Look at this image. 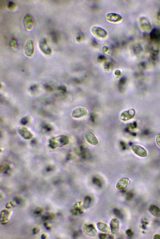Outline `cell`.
<instances>
[{
    "mask_svg": "<svg viewBox=\"0 0 160 239\" xmlns=\"http://www.w3.org/2000/svg\"><path fill=\"white\" fill-rule=\"evenodd\" d=\"M34 23L31 16L29 14H27L23 20V24L25 29L28 31L31 30L34 26Z\"/></svg>",
    "mask_w": 160,
    "mask_h": 239,
    "instance_id": "cell-1",
    "label": "cell"
},
{
    "mask_svg": "<svg viewBox=\"0 0 160 239\" xmlns=\"http://www.w3.org/2000/svg\"><path fill=\"white\" fill-rule=\"evenodd\" d=\"M84 137L86 141L90 145L96 146L98 144L99 140L98 139L92 132H86L84 134Z\"/></svg>",
    "mask_w": 160,
    "mask_h": 239,
    "instance_id": "cell-2",
    "label": "cell"
},
{
    "mask_svg": "<svg viewBox=\"0 0 160 239\" xmlns=\"http://www.w3.org/2000/svg\"><path fill=\"white\" fill-rule=\"evenodd\" d=\"M39 45L41 50L46 55H50L51 54V49L45 38L40 41Z\"/></svg>",
    "mask_w": 160,
    "mask_h": 239,
    "instance_id": "cell-3",
    "label": "cell"
},
{
    "mask_svg": "<svg viewBox=\"0 0 160 239\" xmlns=\"http://www.w3.org/2000/svg\"><path fill=\"white\" fill-rule=\"evenodd\" d=\"M91 32L94 35L100 38H104L107 36L106 31L104 29L99 27H93L91 29Z\"/></svg>",
    "mask_w": 160,
    "mask_h": 239,
    "instance_id": "cell-4",
    "label": "cell"
},
{
    "mask_svg": "<svg viewBox=\"0 0 160 239\" xmlns=\"http://www.w3.org/2000/svg\"><path fill=\"white\" fill-rule=\"evenodd\" d=\"M132 149L136 155L140 157H145L147 155V152L146 150L139 145L133 146L132 147Z\"/></svg>",
    "mask_w": 160,
    "mask_h": 239,
    "instance_id": "cell-5",
    "label": "cell"
},
{
    "mask_svg": "<svg viewBox=\"0 0 160 239\" xmlns=\"http://www.w3.org/2000/svg\"><path fill=\"white\" fill-rule=\"evenodd\" d=\"M131 183L130 179L127 178H124L120 179L116 185L117 189L119 191L124 190Z\"/></svg>",
    "mask_w": 160,
    "mask_h": 239,
    "instance_id": "cell-6",
    "label": "cell"
},
{
    "mask_svg": "<svg viewBox=\"0 0 160 239\" xmlns=\"http://www.w3.org/2000/svg\"><path fill=\"white\" fill-rule=\"evenodd\" d=\"M83 230L87 234L91 236H95L97 234V231L93 224H85L83 227Z\"/></svg>",
    "mask_w": 160,
    "mask_h": 239,
    "instance_id": "cell-7",
    "label": "cell"
},
{
    "mask_svg": "<svg viewBox=\"0 0 160 239\" xmlns=\"http://www.w3.org/2000/svg\"><path fill=\"white\" fill-rule=\"evenodd\" d=\"M34 51V46L33 41L29 40L26 42L24 48V52L26 55L28 57H31Z\"/></svg>",
    "mask_w": 160,
    "mask_h": 239,
    "instance_id": "cell-8",
    "label": "cell"
},
{
    "mask_svg": "<svg viewBox=\"0 0 160 239\" xmlns=\"http://www.w3.org/2000/svg\"><path fill=\"white\" fill-rule=\"evenodd\" d=\"M88 114V112L86 109L79 108L73 111L72 115L74 118H79L87 115Z\"/></svg>",
    "mask_w": 160,
    "mask_h": 239,
    "instance_id": "cell-9",
    "label": "cell"
},
{
    "mask_svg": "<svg viewBox=\"0 0 160 239\" xmlns=\"http://www.w3.org/2000/svg\"><path fill=\"white\" fill-rule=\"evenodd\" d=\"M135 115V111L133 109H130L122 113L120 115L122 120L126 121L132 119Z\"/></svg>",
    "mask_w": 160,
    "mask_h": 239,
    "instance_id": "cell-10",
    "label": "cell"
},
{
    "mask_svg": "<svg viewBox=\"0 0 160 239\" xmlns=\"http://www.w3.org/2000/svg\"><path fill=\"white\" fill-rule=\"evenodd\" d=\"M111 231L113 234H116L119 232V222L116 218L111 220L110 224Z\"/></svg>",
    "mask_w": 160,
    "mask_h": 239,
    "instance_id": "cell-11",
    "label": "cell"
},
{
    "mask_svg": "<svg viewBox=\"0 0 160 239\" xmlns=\"http://www.w3.org/2000/svg\"><path fill=\"white\" fill-rule=\"evenodd\" d=\"M107 20L110 22L117 23L121 21L122 17L117 14L110 13L107 14L106 16Z\"/></svg>",
    "mask_w": 160,
    "mask_h": 239,
    "instance_id": "cell-12",
    "label": "cell"
},
{
    "mask_svg": "<svg viewBox=\"0 0 160 239\" xmlns=\"http://www.w3.org/2000/svg\"><path fill=\"white\" fill-rule=\"evenodd\" d=\"M82 205L81 202L77 203L73 205L72 209V212L73 215H79L83 213V209Z\"/></svg>",
    "mask_w": 160,
    "mask_h": 239,
    "instance_id": "cell-13",
    "label": "cell"
},
{
    "mask_svg": "<svg viewBox=\"0 0 160 239\" xmlns=\"http://www.w3.org/2000/svg\"><path fill=\"white\" fill-rule=\"evenodd\" d=\"M18 131L21 135L26 139H29L31 138L32 134L28 129L24 127L19 128Z\"/></svg>",
    "mask_w": 160,
    "mask_h": 239,
    "instance_id": "cell-14",
    "label": "cell"
},
{
    "mask_svg": "<svg viewBox=\"0 0 160 239\" xmlns=\"http://www.w3.org/2000/svg\"><path fill=\"white\" fill-rule=\"evenodd\" d=\"M97 226L99 230L107 234L110 232V228L106 224L100 222L97 223Z\"/></svg>",
    "mask_w": 160,
    "mask_h": 239,
    "instance_id": "cell-15",
    "label": "cell"
},
{
    "mask_svg": "<svg viewBox=\"0 0 160 239\" xmlns=\"http://www.w3.org/2000/svg\"><path fill=\"white\" fill-rule=\"evenodd\" d=\"M149 211L153 216L157 217H160V209L155 205L150 206L149 208Z\"/></svg>",
    "mask_w": 160,
    "mask_h": 239,
    "instance_id": "cell-16",
    "label": "cell"
},
{
    "mask_svg": "<svg viewBox=\"0 0 160 239\" xmlns=\"http://www.w3.org/2000/svg\"><path fill=\"white\" fill-rule=\"evenodd\" d=\"M91 198L89 196H87L84 198V206L85 208H87L89 207L91 202Z\"/></svg>",
    "mask_w": 160,
    "mask_h": 239,
    "instance_id": "cell-17",
    "label": "cell"
},
{
    "mask_svg": "<svg viewBox=\"0 0 160 239\" xmlns=\"http://www.w3.org/2000/svg\"><path fill=\"white\" fill-rule=\"evenodd\" d=\"M99 237L101 239L114 238V236L112 235L103 234H100L99 235Z\"/></svg>",
    "mask_w": 160,
    "mask_h": 239,
    "instance_id": "cell-18",
    "label": "cell"
},
{
    "mask_svg": "<svg viewBox=\"0 0 160 239\" xmlns=\"http://www.w3.org/2000/svg\"><path fill=\"white\" fill-rule=\"evenodd\" d=\"M113 212L115 215L120 218H122L123 217V214L119 211L117 209H113Z\"/></svg>",
    "mask_w": 160,
    "mask_h": 239,
    "instance_id": "cell-19",
    "label": "cell"
},
{
    "mask_svg": "<svg viewBox=\"0 0 160 239\" xmlns=\"http://www.w3.org/2000/svg\"><path fill=\"white\" fill-rule=\"evenodd\" d=\"M8 8L11 10H13L15 7V4L13 2H9L8 5Z\"/></svg>",
    "mask_w": 160,
    "mask_h": 239,
    "instance_id": "cell-20",
    "label": "cell"
},
{
    "mask_svg": "<svg viewBox=\"0 0 160 239\" xmlns=\"http://www.w3.org/2000/svg\"><path fill=\"white\" fill-rule=\"evenodd\" d=\"M93 182L94 184L97 185L98 187H102V184L99 180L97 178H94L93 180Z\"/></svg>",
    "mask_w": 160,
    "mask_h": 239,
    "instance_id": "cell-21",
    "label": "cell"
},
{
    "mask_svg": "<svg viewBox=\"0 0 160 239\" xmlns=\"http://www.w3.org/2000/svg\"><path fill=\"white\" fill-rule=\"evenodd\" d=\"M156 141L157 145L160 148V134H158L156 135Z\"/></svg>",
    "mask_w": 160,
    "mask_h": 239,
    "instance_id": "cell-22",
    "label": "cell"
},
{
    "mask_svg": "<svg viewBox=\"0 0 160 239\" xmlns=\"http://www.w3.org/2000/svg\"><path fill=\"white\" fill-rule=\"evenodd\" d=\"M126 234L129 237H131L133 235V232L130 229H129L126 231Z\"/></svg>",
    "mask_w": 160,
    "mask_h": 239,
    "instance_id": "cell-23",
    "label": "cell"
},
{
    "mask_svg": "<svg viewBox=\"0 0 160 239\" xmlns=\"http://www.w3.org/2000/svg\"><path fill=\"white\" fill-rule=\"evenodd\" d=\"M28 118H27L25 117L23 118L21 121V122L23 124H25L28 121Z\"/></svg>",
    "mask_w": 160,
    "mask_h": 239,
    "instance_id": "cell-24",
    "label": "cell"
},
{
    "mask_svg": "<svg viewBox=\"0 0 160 239\" xmlns=\"http://www.w3.org/2000/svg\"><path fill=\"white\" fill-rule=\"evenodd\" d=\"M58 90H59L61 91L64 92L65 91L66 88L64 86H60L58 88Z\"/></svg>",
    "mask_w": 160,
    "mask_h": 239,
    "instance_id": "cell-25",
    "label": "cell"
},
{
    "mask_svg": "<svg viewBox=\"0 0 160 239\" xmlns=\"http://www.w3.org/2000/svg\"><path fill=\"white\" fill-rule=\"evenodd\" d=\"M154 239H160V235L158 234H155L154 237Z\"/></svg>",
    "mask_w": 160,
    "mask_h": 239,
    "instance_id": "cell-26",
    "label": "cell"
},
{
    "mask_svg": "<svg viewBox=\"0 0 160 239\" xmlns=\"http://www.w3.org/2000/svg\"><path fill=\"white\" fill-rule=\"evenodd\" d=\"M79 234H80L79 232H75L73 234V237H75L76 238L77 237H78V236L79 235Z\"/></svg>",
    "mask_w": 160,
    "mask_h": 239,
    "instance_id": "cell-27",
    "label": "cell"
}]
</instances>
